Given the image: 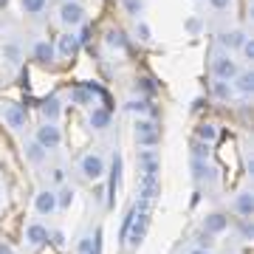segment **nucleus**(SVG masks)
Segmentation results:
<instances>
[{"label": "nucleus", "instance_id": "nucleus-1", "mask_svg": "<svg viewBox=\"0 0 254 254\" xmlns=\"http://www.w3.org/2000/svg\"><path fill=\"white\" fill-rule=\"evenodd\" d=\"M60 23H63L65 28H76L85 23V9H82V3H76V0H65L63 6H60Z\"/></svg>", "mask_w": 254, "mask_h": 254}, {"label": "nucleus", "instance_id": "nucleus-2", "mask_svg": "<svg viewBox=\"0 0 254 254\" xmlns=\"http://www.w3.org/2000/svg\"><path fill=\"white\" fill-rule=\"evenodd\" d=\"M34 141L43 150H57V147L63 144V133H60V127H57V122H46L43 127H37V136Z\"/></svg>", "mask_w": 254, "mask_h": 254}, {"label": "nucleus", "instance_id": "nucleus-3", "mask_svg": "<svg viewBox=\"0 0 254 254\" xmlns=\"http://www.w3.org/2000/svg\"><path fill=\"white\" fill-rule=\"evenodd\" d=\"M237 60H232L229 54H218L212 60V73H215V79H223V82H232L237 76Z\"/></svg>", "mask_w": 254, "mask_h": 254}, {"label": "nucleus", "instance_id": "nucleus-4", "mask_svg": "<svg viewBox=\"0 0 254 254\" xmlns=\"http://www.w3.org/2000/svg\"><path fill=\"white\" fill-rule=\"evenodd\" d=\"M79 170H82V175H85V178H91V181H99L102 175H105V158H102L99 153L82 155Z\"/></svg>", "mask_w": 254, "mask_h": 254}, {"label": "nucleus", "instance_id": "nucleus-5", "mask_svg": "<svg viewBox=\"0 0 254 254\" xmlns=\"http://www.w3.org/2000/svg\"><path fill=\"white\" fill-rule=\"evenodd\" d=\"M147 226H150V218H147L144 206H141V209H136V218H133V223H130V232H127V237H130V246H133V249H138V243L144 240Z\"/></svg>", "mask_w": 254, "mask_h": 254}, {"label": "nucleus", "instance_id": "nucleus-6", "mask_svg": "<svg viewBox=\"0 0 254 254\" xmlns=\"http://www.w3.org/2000/svg\"><path fill=\"white\" fill-rule=\"evenodd\" d=\"M34 209H37V215H43V218L54 215V212H57V192H51V190L37 192V198H34Z\"/></svg>", "mask_w": 254, "mask_h": 254}, {"label": "nucleus", "instance_id": "nucleus-7", "mask_svg": "<svg viewBox=\"0 0 254 254\" xmlns=\"http://www.w3.org/2000/svg\"><path fill=\"white\" fill-rule=\"evenodd\" d=\"M226 229H229L226 215H218V212H215V215H206V218H203V232H206V235H223Z\"/></svg>", "mask_w": 254, "mask_h": 254}, {"label": "nucleus", "instance_id": "nucleus-8", "mask_svg": "<svg viewBox=\"0 0 254 254\" xmlns=\"http://www.w3.org/2000/svg\"><path fill=\"white\" fill-rule=\"evenodd\" d=\"M26 240H28V246H31V249H40L43 243H48V229L43 226V223H28Z\"/></svg>", "mask_w": 254, "mask_h": 254}, {"label": "nucleus", "instance_id": "nucleus-9", "mask_svg": "<svg viewBox=\"0 0 254 254\" xmlns=\"http://www.w3.org/2000/svg\"><path fill=\"white\" fill-rule=\"evenodd\" d=\"M3 119L9 122L11 130H23V127H26V108H20V105H9V108L3 110Z\"/></svg>", "mask_w": 254, "mask_h": 254}, {"label": "nucleus", "instance_id": "nucleus-10", "mask_svg": "<svg viewBox=\"0 0 254 254\" xmlns=\"http://www.w3.org/2000/svg\"><path fill=\"white\" fill-rule=\"evenodd\" d=\"M60 57H65V60H73L76 57V51H79V40H76V34H71V31H65L63 37H60Z\"/></svg>", "mask_w": 254, "mask_h": 254}, {"label": "nucleus", "instance_id": "nucleus-11", "mask_svg": "<svg viewBox=\"0 0 254 254\" xmlns=\"http://www.w3.org/2000/svg\"><path fill=\"white\" fill-rule=\"evenodd\" d=\"M232 88H235L240 96H249L254 91V73L252 71H237V76L232 79Z\"/></svg>", "mask_w": 254, "mask_h": 254}, {"label": "nucleus", "instance_id": "nucleus-12", "mask_svg": "<svg viewBox=\"0 0 254 254\" xmlns=\"http://www.w3.org/2000/svg\"><path fill=\"white\" fill-rule=\"evenodd\" d=\"M31 57H34L40 65H48L51 60H54V46H51L48 40H37L34 48H31Z\"/></svg>", "mask_w": 254, "mask_h": 254}, {"label": "nucleus", "instance_id": "nucleus-13", "mask_svg": "<svg viewBox=\"0 0 254 254\" xmlns=\"http://www.w3.org/2000/svg\"><path fill=\"white\" fill-rule=\"evenodd\" d=\"M155 195H161V181H158V175H141V198L153 200Z\"/></svg>", "mask_w": 254, "mask_h": 254}, {"label": "nucleus", "instance_id": "nucleus-14", "mask_svg": "<svg viewBox=\"0 0 254 254\" xmlns=\"http://www.w3.org/2000/svg\"><path fill=\"white\" fill-rule=\"evenodd\" d=\"M138 164H141V173L144 175H155L158 173V167H161V161H158V155H155L153 150L138 153Z\"/></svg>", "mask_w": 254, "mask_h": 254}, {"label": "nucleus", "instance_id": "nucleus-15", "mask_svg": "<svg viewBox=\"0 0 254 254\" xmlns=\"http://www.w3.org/2000/svg\"><path fill=\"white\" fill-rule=\"evenodd\" d=\"M243 40H246V31H240V28H232V31H223V34H220V46L229 48V51H235V48L243 46Z\"/></svg>", "mask_w": 254, "mask_h": 254}, {"label": "nucleus", "instance_id": "nucleus-16", "mask_svg": "<svg viewBox=\"0 0 254 254\" xmlns=\"http://www.w3.org/2000/svg\"><path fill=\"white\" fill-rule=\"evenodd\" d=\"M40 110H43V116H46V122H57L60 119V96H48V99H43V105H40Z\"/></svg>", "mask_w": 254, "mask_h": 254}, {"label": "nucleus", "instance_id": "nucleus-17", "mask_svg": "<svg viewBox=\"0 0 254 254\" xmlns=\"http://www.w3.org/2000/svg\"><path fill=\"white\" fill-rule=\"evenodd\" d=\"M108 125H110V110L93 108L91 110V127H93V130H105Z\"/></svg>", "mask_w": 254, "mask_h": 254}, {"label": "nucleus", "instance_id": "nucleus-18", "mask_svg": "<svg viewBox=\"0 0 254 254\" xmlns=\"http://www.w3.org/2000/svg\"><path fill=\"white\" fill-rule=\"evenodd\" d=\"M26 158L31 164H43L48 158V150H43L37 141H28V144H26Z\"/></svg>", "mask_w": 254, "mask_h": 254}, {"label": "nucleus", "instance_id": "nucleus-19", "mask_svg": "<svg viewBox=\"0 0 254 254\" xmlns=\"http://www.w3.org/2000/svg\"><path fill=\"white\" fill-rule=\"evenodd\" d=\"M235 209L243 215V218H252V209H254V200H252V192H240L235 200Z\"/></svg>", "mask_w": 254, "mask_h": 254}, {"label": "nucleus", "instance_id": "nucleus-20", "mask_svg": "<svg viewBox=\"0 0 254 254\" xmlns=\"http://www.w3.org/2000/svg\"><path fill=\"white\" fill-rule=\"evenodd\" d=\"M212 93L218 96L220 102H229L232 96H235V88H232V82H223V79H218L215 85H212Z\"/></svg>", "mask_w": 254, "mask_h": 254}, {"label": "nucleus", "instance_id": "nucleus-21", "mask_svg": "<svg viewBox=\"0 0 254 254\" xmlns=\"http://www.w3.org/2000/svg\"><path fill=\"white\" fill-rule=\"evenodd\" d=\"M119 181H122V155H113V175H110V195L116 198L119 192Z\"/></svg>", "mask_w": 254, "mask_h": 254}, {"label": "nucleus", "instance_id": "nucleus-22", "mask_svg": "<svg viewBox=\"0 0 254 254\" xmlns=\"http://www.w3.org/2000/svg\"><path fill=\"white\" fill-rule=\"evenodd\" d=\"M192 170H195V181H212V167L206 161H192Z\"/></svg>", "mask_w": 254, "mask_h": 254}, {"label": "nucleus", "instance_id": "nucleus-23", "mask_svg": "<svg viewBox=\"0 0 254 254\" xmlns=\"http://www.w3.org/2000/svg\"><path fill=\"white\" fill-rule=\"evenodd\" d=\"M20 6L26 14H40V11H46L48 0H20Z\"/></svg>", "mask_w": 254, "mask_h": 254}, {"label": "nucleus", "instance_id": "nucleus-24", "mask_svg": "<svg viewBox=\"0 0 254 254\" xmlns=\"http://www.w3.org/2000/svg\"><path fill=\"white\" fill-rule=\"evenodd\" d=\"M158 130H147V133H136V141H138V147H155L158 144Z\"/></svg>", "mask_w": 254, "mask_h": 254}, {"label": "nucleus", "instance_id": "nucleus-25", "mask_svg": "<svg viewBox=\"0 0 254 254\" xmlns=\"http://www.w3.org/2000/svg\"><path fill=\"white\" fill-rule=\"evenodd\" d=\"M198 138L203 141V144H212V141L218 138V127L215 125H200L198 127Z\"/></svg>", "mask_w": 254, "mask_h": 254}, {"label": "nucleus", "instance_id": "nucleus-26", "mask_svg": "<svg viewBox=\"0 0 254 254\" xmlns=\"http://www.w3.org/2000/svg\"><path fill=\"white\" fill-rule=\"evenodd\" d=\"M105 43H108L110 48H125V46H127L125 34H122L119 28H110V31H108V37H105Z\"/></svg>", "mask_w": 254, "mask_h": 254}, {"label": "nucleus", "instance_id": "nucleus-27", "mask_svg": "<svg viewBox=\"0 0 254 254\" xmlns=\"http://www.w3.org/2000/svg\"><path fill=\"white\" fill-rule=\"evenodd\" d=\"M122 6H125V11L130 14V17L138 20V14L144 11V0H122Z\"/></svg>", "mask_w": 254, "mask_h": 254}, {"label": "nucleus", "instance_id": "nucleus-28", "mask_svg": "<svg viewBox=\"0 0 254 254\" xmlns=\"http://www.w3.org/2000/svg\"><path fill=\"white\" fill-rule=\"evenodd\" d=\"M73 203V190L71 187H65V190L57 192V209H68Z\"/></svg>", "mask_w": 254, "mask_h": 254}, {"label": "nucleus", "instance_id": "nucleus-29", "mask_svg": "<svg viewBox=\"0 0 254 254\" xmlns=\"http://www.w3.org/2000/svg\"><path fill=\"white\" fill-rule=\"evenodd\" d=\"M125 108L130 110V113H150V102L147 99H130Z\"/></svg>", "mask_w": 254, "mask_h": 254}, {"label": "nucleus", "instance_id": "nucleus-30", "mask_svg": "<svg viewBox=\"0 0 254 254\" xmlns=\"http://www.w3.org/2000/svg\"><path fill=\"white\" fill-rule=\"evenodd\" d=\"M3 57H6L9 63H20V46L17 43H6V46H3Z\"/></svg>", "mask_w": 254, "mask_h": 254}, {"label": "nucleus", "instance_id": "nucleus-31", "mask_svg": "<svg viewBox=\"0 0 254 254\" xmlns=\"http://www.w3.org/2000/svg\"><path fill=\"white\" fill-rule=\"evenodd\" d=\"M147 130H158V125L150 122V119H138L136 122V133H147Z\"/></svg>", "mask_w": 254, "mask_h": 254}, {"label": "nucleus", "instance_id": "nucleus-32", "mask_svg": "<svg viewBox=\"0 0 254 254\" xmlns=\"http://www.w3.org/2000/svg\"><path fill=\"white\" fill-rule=\"evenodd\" d=\"M192 150H195V161H206V155H209V144H203V141H200V144H195Z\"/></svg>", "mask_w": 254, "mask_h": 254}, {"label": "nucleus", "instance_id": "nucleus-33", "mask_svg": "<svg viewBox=\"0 0 254 254\" xmlns=\"http://www.w3.org/2000/svg\"><path fill=\"white\" fill-rule=\"evenodd\" d=\"M136 34H138V40H150V37H153L150 34V26H147L144 20H138L136 23Z\"/></svg>", "mask_w": 254, "mask_h": 254}, {"label": "nucleus", "instance_id": "nucleus-34", "mask_svg": "<svg viewBox=\"0 0 254 254\" xmlns=\"http://www.w3.org/2000/svg\"><path fill=\"white\" fill-rule=\"evenodd\" d=\"M240 48H243L246 60H254V43H252V40H249V37H246V40H243V46H240Z\"/></svg>", "mask_w": 254, "mask_h": 254}, {"label": "nucleus", "instance_id": "nucleus-35", "mask_svg": "<svg viewBox=\"0 0 254 254\" xmlns=\"http://www.w3.org/2000/svg\"><path fill=\"white\" fill-rule=\"evenodd\" d=\"M141 88V91H147V93H153L155 91V85H153V79H138L136 82V91Z\"/></svg>", "mask_w": 254, "mask_h": 254}, {"label": "nucleus", "instance_id": "nucleus-36", "mask_svg": "<svg viewBox=\"0 0 254 254\" xmlns=\"http://www.w3.org/2000/svg\"><path fill=\"white\" fill-rule=\"evenodd\" d=\"M209 6H212L215 11H223V9H229V6H232V0H209Z\"/></svg>", "mask_w": 254, "mask_h": 254}, {"label": "nucleus", "instance_id": "nucleus-37", "mask_svg": "<svg viewBox=\"0 0 254 254\" xmlns=\"http://www.w3.org/2000/svg\"><path fill=\"white\" fill-rule=\"evenodd\" d=\"M187 31L198 34V31H200V20H198V17H190V20H187Z\"/></svg>", "mask_w": 254, "mask_h": 254}, {"label": "nucleus", "instance_id": "nucleus-38", "mask_svg": "<svg viewBox=\"0 0 254 254\" xmlns=\"http://www.w3.org/2000/svg\"><path fill=\"white\" fill-rule=\"evenodd\" d=\"M79 254H91V237H88V235L79 240Z\"/></svg>", "mask_w": 254, "mask_h": 254}, {"label": "nucleus", "instance_id": "nucleus-39", "mask_svg": "<svg viewBox=\"0 0 254 254\" xmlns=\"http://www.w3.org/2000/svg\"><path fill=\"white\" fill-rule=\"evenodd\" d=\"M73 99H76V102H82V105H85V102H91V91H82V88H79V91L73 93Z\"/></svg>", "mask_w": 254, "mask_h": 254}, {"label": "nucleus", "instance_id": "nucleus-40", "mask_svg": "<svg viewBox=\"0 0 254 254\" xmlns=\"http://www.w3.org/2000/svg\"><path fill=\"white\" fill-rule=\"evenodd\" d=\"M209 246H212V235H206V232H203V235L198 237V249H209Z\"/></svg>", "mask_w": 254, "mask_h": 254}, {"label": "nucleus", "instance_id": "nucleus-41", "mask_svg": "<svg viewBox=\"0 0 254 254\" xmlns=\"http://www.w3.org/2000/svg\"><path fill=\"white\" fill-rule=\"evenodd\" d=\"M0 254H17V252H14V246H11V243L0 240Z\"/></svg>", "mask_w": 254, "mask_h": 254}, {"label": "nucleus", "instance_id": "nucleus-42", "mask_svg": "<svg viewBox=\"0 0 254 254\" xmlns=\"http://www.w3.org/2000/svg\"><path fill=\"white\" fill-rule=\"evenodd\" d=\"M51 240H54V246H60V249L65 246V235H63V232H54V235H51Z\"/></svg>", "mask_w": 254, "mask_h": 254}, {"label": "nucleus", "instance_id": "nucleus-43", "mask_svg": "<svg viewBox=\"0 0 254 254\" xmlns=\"http://www.w3.org/2000/svg\"><path fill=\"white\" fill-rule=\"evenodd\" d=\"M243 235H246V237H254V229L249 226V223H243Z\"/></svg>", "mask_w": 254, "mask_h": 254}, {"label": "nucleus", "instance_id": "nucleus-44", "mask_svg": "<svg viewBox=\"0 0 254 254\" xmlns=\"http://www.w3.org/2000/svg\"><path fill=\"white\" fill-rule=\"evenodd\" d=\"M190 254H212V252H209V249H192Z\"/></svg>", "mask_w": 254, "mask_h": 254}, {"label": "nucleus", "instance_id": "nucleus-45", "mask_svg": "<svg viewBox=\"0 0 254 254\" xmlns=\"http://www.w3.org/2000/svg\"><path fill=\"white\" fill-rule=\"evenodd\" d=\"M9 6V0H0V9H6Z\"/></svg>", "mask_w": 254, "mask_h": 254}, {"label": "nucleus", "instance_id": "nucleus-46", "mask_svg": "<svg viewBox=\"0 0 254 254\" xmlns=\"http://www.w3.org/2000/svg\"><path fill=\"white\" fill-rule=\"evenodd\" d=\"M0 203H3V190H0Z\"/></svg>", "mask_w": 254, "mask_h": 254}]
</instances>
